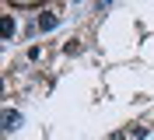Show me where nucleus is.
<instances>
[{
    "label": "nucleus",
    "mask_w": 154,
    "mask_h": 140,
    "mask_svg": "<svg viewBox=\"0 0 154 140\" xmlns=\"http://www.w3.org/2000/svg\"><path fill=\"white\" fill-rule=\"evenodd\" d=\"M56 25H60L56 11H42V14H38V28H42V32H53Z\"/></svg>",
    "instance_id": "obj_1"
},
{
    "label": "nucleus",
    "mask_w": 154,
    "mask_h": 140,
    "mask_svg": "<svg viewBox=\"0 0 154 140\" xmlns=\"http://www.w3.org/2000/svg\"><path fill=\"white\" fill-rule=\"evenodd\" d=\"M21 123H25V119H21V112H14V109H7V112H4V130H7V133H14Z\"/></svg>",
    "instance_id": "obj_2"
},
{
    "label": "nucleus",
    "mask_w": 154,
    "mask_h": 140,
    "mask_svg": "<svg viewBox=\"0 0 154 140\" xmlns=\"http://www.w3.org/2000/svg\"><path fill=\"white\" fill-rule=\"evenodd\" d=\"M11 39H14V18L4 14V42H11Z\"/></svg>",
    "instance_id": "obj_3"
},
{
    "label": "nucleus",
    "mask_w": 154,
    "mask_h": 140,
    "mask_svg": "<svg viewBox=\"0 0 154 140\" xmlns=\"http://www.w3.org/2000/svg\"><path fill=\"white\" fill-rule=\"evenodd\" d=\"M81 49H84V46H81V39H70L67 46H63V53H67V56H77Z\"/></svg>",
    "instance_id": "obj_4"
},
{
    "label": "nucleus",
    "mask_w": 154,
    "mask_h": 140,
    "mask_svg": "<svg viewBox=\"0 0 154 140\" xmlns=\"http://www.w3.org/2000/svg\"><path fill=\"white\" fill-rule=\"evenodd\" d=\"M109 140H126V133H123V130H116V133H109Z\"/></svg>",
    "instance_id": "obj_5"
}]
</instances>
